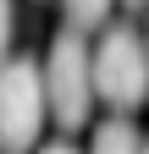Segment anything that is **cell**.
<instances>
[{"label":"cell","mask_w":149,"mask_h":154,"mask_svg":"<svg viewBox=\"0 0 149 154\" xmlns=\"http://www.w3.org/2000/svg\"><path fill=\"white\" fill-rule=\"evenodd\" d=\"M144 44H149V33H144Z\"/></svg>","instance_id":"8"},{"label":"cell","mask_w":149,"mask_h":154,"mask_svg":"<svg viewBox=\"0 0 149 154\" xmlns=\"http://www.w3.org/2000/svg\"><path fill=\"white\" fill-rule=\"evenodd\" d=\"M88 143H94V149H144V132L133 121H100Z\"/></svg>","instance_id":"4"},{"label":"cell","mask_w":149,"mask_h":154,"mask_svg":"<svg viewBox=\"0 0 149 154\" xmlns=\"http://www.w3.org/2000/svg\"><path fill=\"white\" fill-rule=\"evenodd\" d=\"M94 94L122 116L149 99V44L133 28H105L94 44Z\"/></svg>","instance_id":"2"},{"label":"cell","mask_w":149,"mask_h":154,"mask_svg":"<svg viewBox=\"0 0 149 154\" xmlns=\"http://www.w3.org/2000/svg\"><path fill=\"white\" fill-rule=\"evenodd\" d=\"M50 121V94H44V66L28 55L0 61V143L28 149Z\"/></svg>","instance_id":"3"},{"label":"cell","mask_w":149,"mask_h":154,"mask_svg":"<svg viewBox=\"0 0 149 154\" xmlns=\"http://www.w3.org/2000/svg\"><path fill=\"white\" fill-rule=\"evenodd\" d=\"M61 6H66V22L72 28H100L116 0H61Z\"/></svg>","instance_id":"5"},{"label":"cell","mask_w":149,"mask_h":154,"mask_svg":"<svg viewBox=\"0 0 149 154\" xmlns=\"http://www.w3.org/2000/svg\"><path fill=\"white\" fill-rule=\"evenodd\" d=\"M144 143H149V138H144Z\"/></svg>","instance_id":"9"},{"label":"cell","mask_w":149,"mask_h":154,"mask_svg":"<svg viewBox=\"0 0 149 154\" xmlns=\"http://www.w3.org/2000/svg\"><path fill=\"white\" fill-rule=\"evenodd\" d=\"M122 6H133V11H138V6H149V0H122Z\"/></svg>","instance_id":"7"},{"label":"cell","mask_w":149,"mask_h":154,"mask_svg":"<svg viewBox=\"0 0 149 154\" xmlns=\"http://www.w3.org/2000/svg\"><path fill=\"white\" fill-rule=\"evenodd\" d=\"M11 28H17V6L0 0V61H6V50H11Z\"/></svg>","instance_id":"6"},{"label":"cell","mask_w":149,"mask_h":154,"mask_svg":"<svg viewBox=\"0 0 149 154\" xmlns=\"http://www.w3.org/2000/svg\"><path fill=\"white\" fill-rule=\"evenodd\" d=\"M44 94H50V121L61 132L88 127V110H94V50L83 44V28H66L50 38L44 55Z\"/></svg>","instance_id":"1"}]
</instances>
